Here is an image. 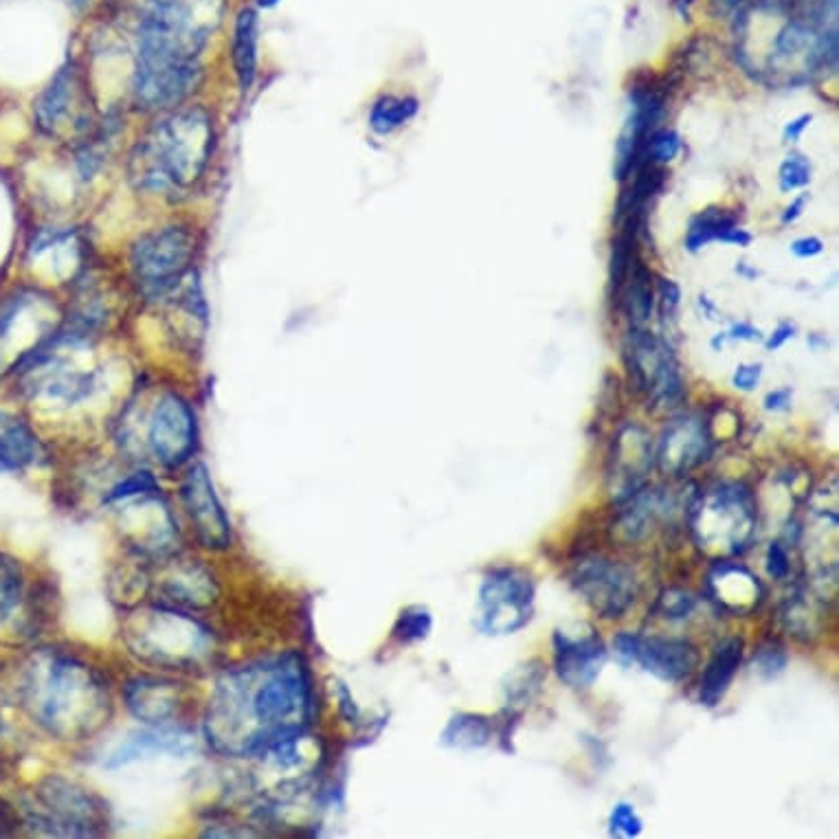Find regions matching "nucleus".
<instances>
[{"instance_id":"1","label":"nucleus","mask_w":839,"mask_h":839,"mask_svg":"<svg viewBox=\"0 0 839 839\" xmlns=\"http://www.w3.org/2000/svg\"><path fill=\"white\" fill-rule=\"evenodd\" d=\"M316 719L314 675L303 650L288 648L220 670L203 708L201 732L227 760H253L273 739L310 732Z\"/></svg>"},{"instance_id":"2","label":"nucleus","mask_w":839,"mask_h":839,"mask_svg":"<svg viewBox=\"0 0 839 839\" xmlns=\"http://www.w3.org/2000/svg\"><path fill=\"white\" fill-rule=\"evenodd\" d=\"M19 706L53 741L88 743L115 717L110 673L80 650L40 646L19 673Z\"/></svg>"},{"instance_id":"3","label":"nucleus","mask_w":839,"mask_h":839,"mask_svg":"<svg viewBox=\"0 0 839 839\" xmlns=\"http://www.w3.org/2000/svg\"><path fill=\"white\" fill-rule=\"evenodd\" d=\"M121 639L136 663L179 678L205 675L223 657L220 635L207 615L152 600L123 611Z\"/></svg>"},{"instance_id":"4","label":"nucleus","mask_w":839,"mask_h":839,"mask_svg":"<svg viewBox=\"0 0 839 839\" xmlns=\"http://www.w3.org/2000/svg\"><path fill=\"white\" fill-rule=\"evenodd\" d=\"M212 149L214 125L203 108L170 112L139 141L130 175L145 192L181 194L203 177Z\"/></svg>"},{"instance_id":"5","label":"nucleus","mask_w":839,"mask_h":839,"mask_svg":"<svg viewBox=\"0 0 839 839\" xmlns=\"http://www.w3.org/2000/svg\"><path fill=\"white\" fill-rule=\"evenodd\" d=\"M19 815L23 828L43 837H101L110 826L106 802L93 789L60 774L45 776Z\"/></svg>"},{"instance_id":"6","label":"nucleus","mask_w":839,"mask_h":839,"mask_svg":"<svg viewBox=\"0 0 839 839\" xmlns=\"http://www.w3.org/2000/svg\"><path fill=\"white\" fill-rule=\"evenodd\" d=\"M688 526L697 543L719 548L726 554L745 552L758 526V506L750 486L723 481L695 494L688 508Z\"/></svg>"},{"instance_id":"7","label":"nucleus","mask_w":839,"mask_h":839,"mask_svg":"<svg viewBox=\"0 0 839 839\" xmlns=\"http://www.w3.org/2000/svg\"><path fill=\"white\" fill-rule=\"evenodd\" d=\"M199 446L201 429L192 403L177 392H165L145 420L134 466L152 464L165 472H181L196 459Z\"/></svg>"},{"instance_id":"8","label":"nucleus","mask_w":839,"mask_h":839,"mask_svg":"<svg viewBox=\"0 0 839 839\" xmlns=\"http://www.w3.org/2000/svg\"><path fill=\"white\" fill-rule=\"evenodd\" d=\"M51 585L32 580L16 556L0 552V644L34 642L51 620Z\"/></svg>"},{"instance_id":"9","label":"nucleus","mask_w":839,"mask_h":839,"mask_svg":"<svg viewBox=\"0 0 839 839\" xmlns=\"http://www.w3.org/2000/svg\"><path fill=\"white\" fill-rule=\"evenodd\" d=\"M624 363L633 389L648 398V409H675L686 400L682 365L657 334L631 327L624 339Z\"/></svg>"},{"instance_id":"10","label":"nucleus","mask_w":839,"mask_h":839,"mask_svg":"<svg viewBox=\"0 0 839 839\" xmlns=\"http://www.w3.org/2000/svg\"><path fill=\"white\" fill-rule=\"evenodd\" d=\"M194 236L183 227L154 229L132 247V271L149 299H167L192 275Z\"/></svg>"},{"instance_id":"11","label":"nucleus","mask_w":839,"mask_h":839,"mask_svg":"<svg viewBox=\"0 0 839 839\" xmlns=\"http://www.w3.org/2000/svg\"><path fill=\"white\" fill-rule=\"evenodd\" d=\"M223 583L216 570L201 556L185 550L152 565L147 600L192 611L199 615L212 613L223 600Z\"/></svg>"},{"instance_id":"12","label":"nucleus","mask_w":839,"mask_h":839,"mask_svg":"<svg viewBox=\"0 0 839 839\" xmlns=\"http://www.w3.org/2000/svg\"><path fill=\"white\" fill-rule=\"evenodd\" d=\"M535 580L517 565L492 567L479 585V618L475 628L483 635H513L535 615Z\"/></svg>"},{"instance_id":"13","label":"nucleus","mask_w":839,"mask_h":839,"mask_svg":"<svg viewBox=\"0 0 839 839\" xmlns=\"http://www.w3.org/2000/svg\"><path fill=\"white\" fill-rule=\"evenodd\" d=\"M179 503L194 543L209 554H225L236 543L233 524L205 462L194 459L181 470Z\"/></svg>"},{"instance_id":"14","label":"nucleus","mask_w":839,"mask_h":839,"mask_svg":"<svg viewBox=\"0 0 839 839\" xmlns=\"http://www.w3.org/2000/svg\"><path fill=\"white\" fill-rule=\"evenodd\" d=\"M572 587L604 620L622 618L637 600L635 570L604 554H585L572 567Z\"/></svg>"},{"instance_id":"15","label":"nucleus","mask_w":839,"mask_h":839,"mask_svg":"<svg viewBox=\"0 0 839 839\" xmlns=\"http://www.w3.org/2000/svg\"><path fill=\"white\" fill-rule=\"evenodd\" d=\"M119 693L128 715L141 726L185 723L183 717L192 704L188 682L158 670H141L125 678Z\"/></svg>"},{"instance_id":"16","label":"nucleus","mask_w":839,"mask_h":839,"mask_svg":"<svg viewBox=\"0 0 839 839\" xmlns=\"http://www.w3.org/2000/svg\"><path fill=\"white\" fill-rule=\"evenodd\" d=\"M201 82L199 60L139 56L132 95L143 110H170L185 101Z\"/></svg>"},{"instance_id":"17","label":"nucleus","mask_w":839,"mask_h":839,"mask_svg":"<svg viewBox=\"0 0 839 839\" xmlns=\"http://www.w3.org/2000/svg\"><path fill=\"white\" fill-rule=\"evenodd\" d=\"M554 670L572 691H587L600 678L607 663V646L596 626L572 622L554 631Z\"/></svg>"},{"instance_id":"18","label":"nucleus","mask_w":839,"mask_h":839,"mask_svg":"<svg viewBox=\"0 0 839 839\" xmlns=\"http://www.w3.org/2000/svg\"><path fill=\"white\" fill-rule=\"evenodd\" d=\"M715 448L710 424L699 413H682L670 420L655 446V466L666 477L682 479L699 468Z\"/></svg>"},{"instance_id":"19","label":"nucleus","mask_w":839,"mask_h":839,"mask_svg":"<svg viewBox=\"0 0 839 839\" xmlns=\"http://www.w3.org/2000/svg\"><path fill=\"white\" fill-rule=\"evenodd\" d=\"M620 506L611 528L613 539L622 546H637L646 541L659 524L673 526L680 513V496L663 486H642Z\"/></svg>"},{"instance_id":"20","label":"nucleus","mask_w":839,"mask_h":839,"mask_svg":"<svg viewBox=\"0 0 839 839\" xmlns=\"http://www.w3.org/2000/svg\"><path fill=\"white\" fill-rule=\"evenodd\" d=\"M663 104H666V97L661 91L639 88V86L631 91L628 117L615 143L613 175L620 183L628 181L639 170L644 143L655 132L652 128L663 115Z\"/></svg>"},{"instance_id":"21","label":"nucleus","mask_w":839,"mask_h":839,"mask_svg":"<svg viewBox=\"0 0 839 839\" xmlns=\"http://www.w3.org/2000/svg\"><path fill=\"white\" fill-rule=\"evenodd\" d=\"M196 732L188 723L170 726H143L132 732L110 756L104 760L106 769H121L132 763L152 758V756H179L188 758L196 752Z\"/></svg>"},{"instance_id":"22","label":"nucleus","mask_w":839,"mask_h":839,"mask_svg":"<svg viewBox=\"0 0 839 839\" xmlns=\"http://www.w3.org/2000/svg\"><path fill=\"white\" fill-rule=\"evenodd\" d=\"M36 125L43 134L56 136L62 132V128L73 125L82 128L88 119V106H86V93L82 86V80L73 67L62 69L49 88L40 95L36 104Z\"/></svg>"},{"instance_id":"23","label":"nucleus","mask_w":839,"mask_h":839,"mask_svg":"<svg viewBox=\"0 0 839 839\" xmlns=\"http://www.w3.org/2000/svg\"><path fill=\"white\" fill-rule=\"evenodd\" d=\"M702 655L699 648L682 637L639 635L635 663H639L648 675L663 684H682L695 675Z\"/></svg>"},{"instance_id":"24","label":"nucleus","mask_w":839,"mask_h":839,"mask_svg":"<svg viewBox=\"0 0 839 839\" xmlns=\"http://www.w3.org/2000/svg\"><path fill=\"white\" fill-rule=\"evenodd\" d=\"M655 466V444L646 429L639 424L626 422L618 429L615 442H613V453H611V477H618V496L615 501L622 503L631 494H635L644 477L652 470Z\"/></svg>"},{"instance_id":"25","label":"nucleus","mask_w":839,"mask_h":839,"mask_svg":"<svg viewBox=\"0 0 839 839\" xmlns=\"http://www.w3.org/2000/svg\"><path fill=\"white\" fill-rule=\"evenodd\" d=\"M706 589L710 600L719 611H730L734 615H747L765 598V587L745 565L732 561H717L708 576Z\"/></svg>"},{"instance_id":"26","label":"nucleus","mask_w":839,"mask_h":839,"mask_svg":"<svg viewBox=\"0 0 839 839\" xmlns=\"http://www.w3.org/2000/svg\"><path fill=\"white\" fill-rule=\"evenodd\" d=\"M45 457V444L19 413L0 411V475H16Z\"/></svg>"},{"instance_id":"27","label":"nucleus","mask_w":839,"mask_h":839,"mask_svg":"<svg viewBox=\"0 0 839 839\" xmlns=\"http://www.w3.org/2000/svg\"><path fill=\"white\" fill-rule=\"evenodd\" d=\"M743 655H745V642L739 635L726 637L715 646L702 675V686H699L702 706L717 708L723 702L743 663Z\"/></svg>"},{"instance_id":"28","label":"nucleus","mask_w":839,"mask_h":839,"mask_svg":"<svg viewBox=\"0 0 839 839\" xmlns=\"http://www.w3.org/2000/svg\"><path fill=\"white\" fill-rule=\"evenodd\" d=\"M257 43H260L257 12L247 8L236 19L233 45H231L233 69H236L242 93H249L257 77Z\"/></svg>"},{"instance_id":"29","label":"nucleus","mask_w":839,"mask_h":839,"mask_svg":"<svg viewBox=\"0 0 839 839\" xmlns=\"http://www.w3.org/2000/svg\"><path fill=\"white\" fill-rule=\"evenodd\" d=\"M548 678V668L543 666L541 659H530L503 678L501 688H503V699H506V708H503V715H515L522 717L524 708H528L535 697L541 693L543 684Z\"/></svg>"},{"instance_id":"30","label":"nucleus","mask_w":839,"mask_h":839,"mask_svg":"<svg viewBox=\"0 0 839 839\" xmlns=\"http://www.w3.org/2000/svg\"><path fill=\"white\" fill-rule=\"evenodd\" d=\"M494 734V723L483 715L457 712L448 719L446 728L440 734V745L459 752H475L490 745Z\"/></svg>"},{"instance_id":"31","label":"nucleus","mask_w":839,"mask_h":839,"mask_svg":"<svg viewBox=\"0 0 839 839\" xmlns=\"http://www.w3.org/2000/svg\"><path fill=\"white\" fill-rule=\"evenodd\" d=\"M631 284L622 288V295L618 303L624 308L628 321L633 327H642L646 321H650L655 312V290L650 284V273L642 262H635V268H631L628 275Z\"/></svg>"},{"instance_id":"32","label":"nucleus","mask_w":839,"mask_h":839,"mask_svg":"<svg viewBox=\"0 0 839 839\" xmlns=\"http://www.w3.org/2000/svg\"><path fill=\"white\" fill-rule=\"evenodd\" d=\"M418 110H420V101L416 97L383 95L374 101L368 121L376 134L387 136L398 128L407 125L418 115Z\"/></svg>"},{"instance_id":"33","label":"nucleus","mask_w":839,"mask_h":839,"mask_svg":"<svg viewBox=\"0 0 839 839\" xmlns=\"http://www.w3.org/2000/svg\"><path fill=\"white\" fill-rule=\"evenodd\" d=\"M736 225H739V218L732 212H728L723 207H708L691 220L684 244L691 253H699L710 242H717L723 231H728L730 227H736Z\"/></svg>"},{"instance_id":"34","label":"nucleus","mask_w":839,"mask_h":839,"mask_svg":"<svg viewBox=\"0 0 839 839\" xmlns=\"http://www.w3.org/2000/svg\"><path fill=\"white\" fill-rule=\"evenodd\" d=\"M431 631H433V615H431V611L427 607L411 604V607L403 609L398 620L394 622L392 639L398 646H409V644L427 639L431 635Z\"/></svg>"},{"instance_id":"35","label":"nucleus","mask_w":839,"mask_h":839,"mask_svg":"<svg viewBox=\"0 0 839 839\" xmlns=\"http://www.w3.org/2000/svg\"><path fill=\"white\" fill-rule=\"evenodd\" d=\"M697 609H699L697 594L682 587H668L659 594L652 611L666 622H682V620H688Z\"/></svg>"},{"instance_id":"36","label":"nucleus","mask_w":839,"mask_h":839,"mask_svg":"<svg viewBox=\"0 0 839 839\" xmlns=\"http://www.w3.org/2000/svg\"><path fill=\"white\" fill-rule=\"evenodd\" d=\"M682 152V136L678 130L673 128H661V130H655L646 143H644V149H642V165L648 163V165H668L670 160H675L678 154ZM639 165V167H642Z\"/></svg>"},{"instance_id":"37","label":"nucleus","mask_w":839,"mask_h":839,"mask_svg":"<svg viewBox=\"0 0 839 839\" xmlns=\"http://www.w3.org/2000/svg\"><path fill=\"white\" fill-rule=\"evenodd\" d=\"M787 663H789V655H787L784 646L780 642H774V639L763 642L754 650V657H752L754 673H758V678L767 680V682L780 678L784 673Z\"/></svg>"},{"instance_id":"38","label":"nucleus","mask_w":839,"mask_h":839,"mask_svg":"<svg viewBox=\"0 0 839 839\" xmlns=\"http://www.w3.org/2000/svg\"><path fill=\"white\" fill-rule=\"evenodd\" d=\"M811 183V163L804 154L791 152L778 167V188L782 194L804 190Z\"/></svg>"},{"instance_id":"39","label":"nucleus","mask_w":839,"mask_h":839,"mask_svg":"<svg viewBox=\"0 0 839 839\" xmlns=\"http://www.w3.org/2000/svg\"><path fill=\"white\" fill-rule=\"evenodd\" d=\"M644 830V822L637 815L635 806L628 802H618L609 815V832L611 835H624V837H637Z\"/></svg>"},{"instance_id":"40","label":"nucleus","mask_w":839,"mask_h":839,"mask_svg":"<svg viewBox=\"0 0 839 839\" xmlns=\"http://www.w3.org/2000/svg\"><path fill=\"white\" fill-rule=\"evenodd\" d=\"M765 570L771 580H784L791 574V554L784 541H771L765 554Z\"/></svg>"},{"instance_id":"41","label":"nucleus","mask_w":839,"mask_h":839,"mask_svg":"<svg viewBox=\"0 0 839 839\" xmlns=\"http://www.w3.org/2000/svg\"><path fill=\"white\" fill-rule=\"evenodd\" d=\"M637 646H639V635L637 633H631V631L615 633V637H613V652H615V659L620 661V666L628 668V666L635 663Z\"/></svg>"},{"instance_id":"42","label":"nucleus","mask_w":839,"mask_h":839,"mask_svg":"<svg viewBox=\"0 0 839 839\" xmlns=\"http://www.w3.org/2000/svg\"><path fill=\"white\" fill-rule=\"evenodd\" d=\"M659 303H661V314L663 316H673L675 310L680 308L682 303V288L678 281L673 279H666V277H659Z\"/></svg>"},{"instance_id":"43","label":"nucleus","mask_w":839,"mask_h":839,"mask_svg":"<svg viewBox=\"0 0 839 839\" xmlns=\"http://www.w3.org/2000/svg\"><path fill=\"white\" fill-rule=\"evenodd\" d=\"M760 379H763V365L760 363H745V365H739L734 370L732 385H734V389L750 394L760 385Z\"/></svg>"},{"instance_id":"44","label":"nucleus","mask_w":839,"mask_h":839,"mask_svg":"<svg viewBox=\"0 0 839 839\" xmlns=\"http://www.w3.org/2000/svg\"><path fill=\"white\" fill-rule=\"evenodd\" d=\"M789 251L798 260H813V257L824 253V242L817 236H804V238L793 240Z\"/></svg>"},{"instance_id":"45","label":"nucleus","mask_w":839,"mask_h":839,"mask_svg":"<svg viewBox=\"0 0 839 839\" xmlns=\"http://www.w3.org/2000/svg\"><path fill=\"white\" fill-rule=\"evenodd\" d=\"M337 704H339V715L348 721V723H359L361 719V710L352 697V693L348 691V686L344 682H337Z\"/></svg>"},{"instance_id":"46","label":"nucleus","mask_w":839,"mask_h":839,"mask_svg":"<svg viewBox=\"0 0 839 839\" xmlns=\"http://www.w3.org/2000/svg\"><path fill=\"white\" fill-rule=\"evenodd\" d=\"M795 332H798L795 323H791V321H780L778 327H776V329L769 334V337H767L765 348H767L769 352L780 350L784 344H789V341L795 337Z\"/></svg>"},{"instance_id":"47","label":"nucleus","mask_w":839,"mask_h":839,"mask_svg":"<svg viewBox=\"0 0 839 839\" xmlns=\"http://www.w3.org/2000/svg\"><path fill=\"white\" fill-rule=\"evenodd\" d=\"M730 341H763V332L750 321H734L726 332Z\"/></svg>"},{"instance_id":"48","label":"nucleus","mask_w":839,"mask_h":839,"mask_svg":"<svg viewBox=\"0 0 839 839\" xmlns=\"http://www.w3.org/2000/svg\"><path fill=\"white\" fill-rule=\"evenodd\" d=\"M791 400H793V389L791 387H780V389H774L765 396V409L767 411H789L791 409Z\"/></svg>"},{"instance_id":"49","label":"nucleus","mask_w":839,"mask_h":839,"mask_svg":"<svg viewBox=\"0 0 839 839\" xmlns=\"http://www.w3.org/2000/svg\"><path fill=\"white\" fill-rule=\"evenodd\" d=\"M811 121H813V115H811V112H804V115L791 119V121L784 125V130H782V139H784L787 143H798L800 136L808 130Z\"/></svg>"},{"instance_id":"50","label":"nucleus","mask_w":839,"mask_h":839,"mask_svg":"<svg viewBox=\"0 0 839 839\" xmlns=\"http://www.w3.org/2000/svg\"><path fill=\"white\" fill-rule=\"evenodd\" d=\"M717 242H721V244H728V247L747 249V247L754 242V236H752L750 231H745V229H741V227L736 225V227H730L728 231H723V233L719 236V240H717Z\"/></svg>"},{"instance_id":"51","label":"nucleus","mask_w":839,"mask_h":839,"mask_svg":"<svg viewBox=\"0 0 839 839\" xmlns=\"http://www.w3.org/2000/svg\"><path fill=\"white\" fill-rule=\"evenodd\" d=\"M811 201V196L806 194V192H802L784 212H782V216H780V225L782 227H789V225H793L802 214H804V207H806V203Z\"/></svg>"},{"instance_id":"52","label":"nucleus","mask_w":839,"mask_h":839,"mask_svg":"<svg viewBox=\"0 0 839 839\" xmlns=\"http://www.w3.org/2000/svg\"><path fill=\"white\" fill-rule=\"evenodd\" d=\"M736 273H739L741 277H745V279H756V277H758V271L750 268L747 262H736Z\"/></svg>"},{"instance_id":"53","label":"nucleus","mask_w":839,"mask_h":839,"mask_svg":"<svg viewBox=\"0 0 839 839\" xmlns=\"http://www.w3.org/2000/svg\"><path fill=\"white\" fill-rule=\"evenodd\" d=\"M723 3L730 5V8H741V5L745 3V0H723Z\"/></svg>"},{"instance_id":"54","label":"nucleus","mask_w":839,"mask_h":839,"mask_svg":"<svg viewBox=\"0 0 839 839\" xmlns=\"http://www.w3.org/2000/svg\"><path fill=\"white\" fill-rule=\"evenodd\" d=\"M257 3H260L262 8H273V5L279 3V0H257Z\"/></svg>"},{"instance_id":"55","label":"nucleus","mask_w":839,"mask_h":839,"mask_svg":"<svg viewBox=\"0 0 839 839\" xmlns=\"http://www.w3.org/2000/svg\"><path fill=\"white\" fill-rule=\"evenodd\" d=\"M67 3H71V5H84V3H88V0H67Z\"/></svg>"}]
</instances>
